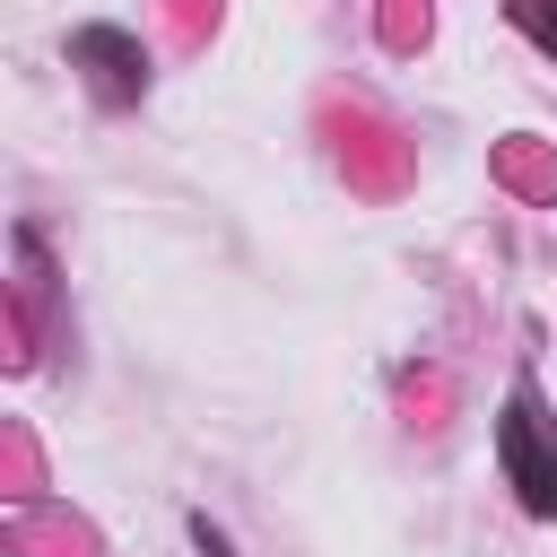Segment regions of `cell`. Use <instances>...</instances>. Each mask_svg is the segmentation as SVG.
<instances>
[{
	"label": "cell",
	"mask_w": 557,
	"mask_h": 557,
	"mask_svg": "<svg viewBox=\"0 0 557 557\" xmlns=\"http://www.w3.org/2000/svg\"><path fill=\"white\" fill-rule=\"evenodd\" d=\"M505 9H513V26H522L548 61H557V0H505Z\"/></svg>",
	"instance_id": "3957f363"
},
{
	"label": "cell",
	"mask_w": 557,
	"mask_h": 557,
	"mask_svg": "<svg viewBox=\"0 0 557 557\" xmlns=\"http://www.w3.org/2000/svg\"><path fill=\"white\" fill-rule=\"evenodd\" d=\"M70 70H87V87H96L104 104H139V96H148V52H139V35H122V26H78V35H70Z\"/></svg>",
	"instance_id": "7a4b0ae2"
},
{
	"label": "cell",
	"mask_w": 557,
	"mask_h": 557,
	"mask_svg": "<svg viewBox=\"0 0 557 557\" xmlns=\"http://www.w3.org/2000/svg\"><path fill=\"white\" fill-rule=\"evenodd\" d=\"M496 461H505V487H513L540 522H557V418L540 409V383H513V392H505Z\"/></svg>",
	"instance_id": "6da1fadb"
}]
</instances>
